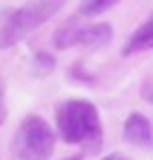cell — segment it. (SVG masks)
Listing matches in <instances>:
<instances>
[{"instance_id": "12", "label": "cell", "mask_w": 153, "mask_h": 160, "mask_svg": "<svg viewBox=\"0 0 153 160\" xmlns=\"http://www.w3.org/2000/svg\"><path fill=\"white\" fill-rule=\"evenodd\" d=\"M65 160H81V155H72V158H65Z\"/></svg>"}, {"instance_id": "2", "label": "cell", "mask_w": 153, "mask_h": 160, "mask_svg": "<svg viewBox=\"0 0 153 160\" xmlns=\"http://www.w3.org/2000/svg\"><path fill=\"white\" fill-rule=\"evenodd\" d=\"M65 2L67 0H29L19 10H12L0 24V48H12L24 41L33 29L60 12Z\"/></svg>"}, {"instance_id": "7", "label": "cell", "mask_w": 153, "mask_h": 160, "mask_svg": "<svg viewBox=\"0 0 153 160\" xmlns=\"http://www.w3.org/2000/svg\"><path fill=\"white\" fill-rule=\"evenodd\" d=\"M120 0H81L79 2V17H98V14L108 12L113 5H117Z\"/></svg>"}, {"instance_id": "3", "label": "cell", "mask_w": 153, "mask_h": 160, "mask_svg": "<svg viewBox=\"0 0 153 160\" xmlns=\"http://www.w3.org/2000/svg\"><path fill=\"white\" fill-rule=\"evenodd\" d=\"M55 148V132L43 117H24L14 136V158L17 160H48Z\"/></svg>"}, {"instance_id": "8", "label": "cell", "mask_w": 153, "mask_h": 160, "mask_svg": "<svg viewBox=\"0 0 153 160\" xmlns=\"http://www.w3.org/2000/svg\"><path fill=\"white\" fill-rule=\"evenodd\" d=\"M55 69V60L48 53H36L31 60V74L33 77H48Z\"/></svg>"}, {"instance_id": "10", "label": "cell", "mask_w": 153, "mask_h": 160, "mask_svg": "<svg viewBox=\"0 0 153 160\" xmlns=\"http://www.w3.org/2000/svg\"><path fill=\"white\" fill-rule=\"evenodd\" d=\"M103 160H129L127 155H122V153H113V155H105Z\"/></svg>"}, {"instance_id": "11", "label": "cell", "mask_w": 153, "mask_h": 160, "mask_svg": "<svg viewBox=\"0 0 153 160\" xmlns=\"http://www.w3.org/2000/svg\"><path fill=\"white\" fill-rule=\"evenodd\" d=\"M146 100H148V103H151V105H153V91H151V93L146 96Z\"/></svg>"}, {"instance_id": "5", "label": "cell", "mask_w": 153, "mask_h": 160, "mask_svg": "<svg viewBox=\"0 0 153 160\" xmlns=\"http://www.w3.org/2000/svg\"><path fill=\"white\" fill-rule=\"evenodd\" d=\"M122 134H125L127 143H132L136 148H146V151L153 148V127L141 112H132L127 117Z\"/></svg>"}, {"instance_id": "1", "label": "cell", "mask_w": 153, "mask_h": 160, "mask_svg": "<svg viewBox=\"0 0 153 160\" xmlns=\"http://www.w3.org/2000/svg\"><path fill=\"white\" fill-rule=\"evenodd\" d=\"M58 134L67 143L84 146L86 151H98L103 141V124H100L98 110L89 100H65L55 110Z\"/></svg>"}, {"instance_id": "9", "label": "cell", "mask_w": 153, "mask_h": 160, "mask_svg": "<svg viewBox=\"0 0 153 160\" xmlns=\"http://www.w3.org/2000/svg\"><path fill=\"white\" fill-rule=\"evenodd\" d=\"M7 120V100H5V84L0 81V124H5Z\"/></svg>"}, {"instance_id": "4", "label": "cell", "mask_w": 153, "mask_h": 160, "mask_svg": "<svg viewBox=\"0 0 153 160\" xmlns=\"http://www.w3.org/2000/svg\"><path fill=\"white\" fill-rule=\"evenodd\" d=\"M113 29L110 24H81L77 17L67 19L58 31H55V48H72V46H84V48H100L110 43Z\"/></svg>"}, {"instance_id": "6", "label": "cell", "mask_w": 153, "mask_h": 160, "mask_svg": "<svg viewBox=\"0 0 153 160\" xmlns=\"http://www.w3.org/2000/svg\"><path fill=\"white\" fill-rule=\"evenodd\" d=\"M144 50H153V14L122 46V55H136V53H144Z\"/></svg>"}]
</instances>
